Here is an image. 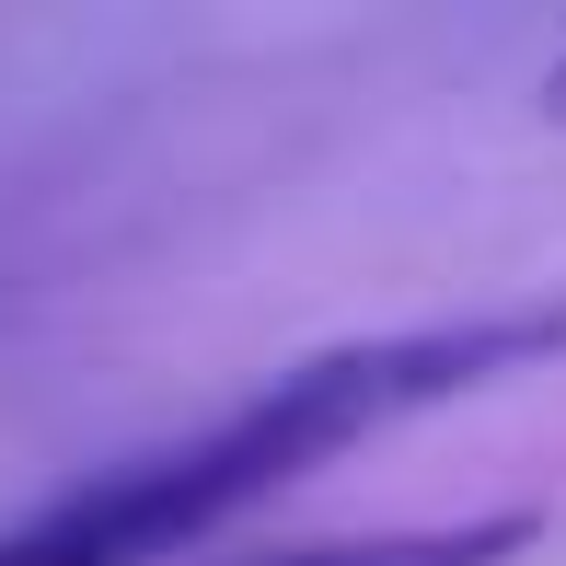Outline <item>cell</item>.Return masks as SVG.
I'll return each mask as SVG.
<instances>
[{
    "mask_svg": "<svg viewBox=\"0 0 566 566\" xmlns=\"http://www.w3.org/2000/svg\"><path fill=\"white\" fill-rule=\"evenodd\" d=\"M544 358H566V301H497V313H440V324L313 347L290 370H266L243 405H220L209 428L150 440L105 474L35 497L23 521H0V566H174L243 509H266L277 485H301L313 462L381 440L428 405H462L509 370H544Z\"/></svg>",
    "mask_w": 566,
    "mask_h": 566,
    "instance_id": "6da1fadb",
    "label": "cell"
},
{
    "mask_svg": "<svg viewBox=\"0 0 566 566\" xmlns=\"http://www.w3.org/2000/svg\"><path fill=\"white\" fill-rule=\"evenodd\" d=\"M532 509H497V521H428V532H324V544H277L243 566H509L532 544Z\"/></svg>",
    "mask_w": 566,
    "mask_h": 566,
    "instance_id": "7a4b0ae2",
    "label": "cell"
},
{
    "mask_svg": "<svg viewBox=\"0 0 566 566\" xmlns=\"http://www.w3.org/2000/svg\"><path fill=\"white\" fill-rule=\"evenodd\" d=\"M544 116H555V127H566V59H555V70H544Z\"/></svg>",
    "mask_w": 566,
    "mask_h": 566,
    "instance_id": "3957f363",
    "label": "cell"
}]
</instances>
